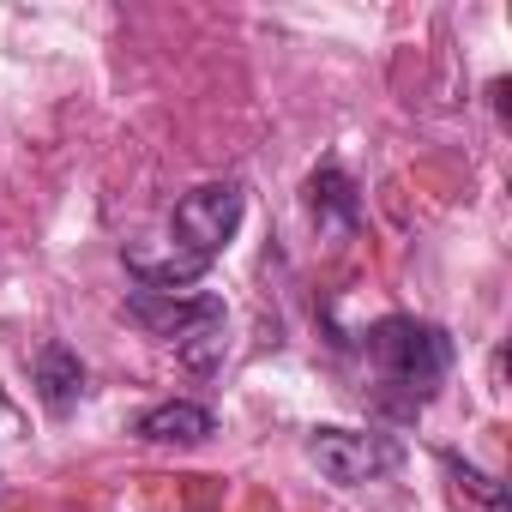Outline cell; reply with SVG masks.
Here are the masks:
<instances>
[{
	"label": "cell",
	"instance_id": "1",
	"mask_svg": "<svg viewBox=\"0 0 512 512\" xmlns=\"http://www.w3.org/2000/svg\"><path fill=\"white\" fill-rule=\"evenodd\" d=\"M362 350H368V368L380 374V386H398L404 404H428L434 386L452 374V338L434 326V320H416V314H386L362 332Z\"/></svg>",
	"mask_w": 512,
	"mask_h": 512
},
{
	"label": "cell",
	"instance_id": "2",
	"mask_svg": "<svg viewBox=\"0 0 512 512\" xmlns=\"http://www.w3.org/2000/svg\"><path fill=\"white\" fill-rule=\"evenodd\" d=\"M127 314L139 326H151L163 344H175V356L193 368V374H211L229 350V308L217 296H157V290H133L127 296Z\"/></svg>",
	"mask_w": 512,
	"mask_h": 512
},
{
	"label": "cell",
	"instance_id": "3",
	"mask_svg": "<svg viewBox=\"0 0 512 512\" xmlns=\"http://www.w3.org/2000/svg\"><path fill=\"white\" fill-rule=\"evenodd\" d=\"M241 211H247V193L235 181H205V187L181 193V205L169 217V247L181 253V260H193V266L211 272V260L241 229Z\"/></svg>",
	"mask_w": 512,
	"mask_h": 512
},
{
	"label": "cell",
	"instance_id": "4",
	"mask_svg": "<svg viewBox=\"0 0 512 512\" xmlns=\"http://www.w3.org/2000/svg\"><path fill=\"white\" fill-rule=\"evenodd\" d=\"M308 458L320 464V476H332L338 488H362L380 482L404 464V446L392 434H362V428H314L308 434Z\"/></svg>",
	"mask_w": 512,
	"mask_h": 512
},
{
	"label": "cell",
	"instance_id": "5",
	"mask_svg": "<svg viewBox=\"0 0 512 512\" xmlns=\"http://www.w3.org/2000/svg\"><path fill=\"white\" fill-rule=\"evenodd\" d=\"M308 211L326 235H356L362 223V199H356V181L338 169V163H320L308 175Z\"/></svg>",
	"mask_w": 512,
	"mask_h": 512
},
{
	"label": "cell",
	"instance_id": "6",
	"mask_svg": "<svg viewBox=\"0 0 512 512\" xmlns=\"http://www.w3.org/2000/svg\"><path fill=\"white\" fill-rule=\"evenodd\" d=\"M211 434H217V416L193 398H169L139 416V440H151V446H199Z\"/></svg>",
	"mask_w": 512,
	"mask_h": 512
},
{
	"label": "cell",
	"instance_id": "7",
	"mask_svg": "<svg viewBox=\"0 0 512 512\" xmlns=\"http://www.w3.org/2000/svg\"><path fill=\"white\" fill-rule=\"evenodd\" d=\"M31 374H37V398L49 404V416H67L79 404V392H85V362L67 344H43L37 362H31Z\"/></svg>",
	"mask_w": 512,
	"mask_h": 512
},
{
	"label": "cell",
	"instance_id": "8",
	"mask_svg": "<svg viewBox=\"0 0 512 512\" xmlns=\"http://www.w3.org/2000/svg\"><path fill=\"white\" fill-rule=\"evenodd\" d=\"M440 464H446V470L458 476V488H470V494H476V500H482L488 512H500V506H506V494H500V488H494V482H488L482 470H470V464H464L458 452H440Z\"/></svg>",
	"mask_w": 512,
	"mask_h": 512
}]
</instances>
